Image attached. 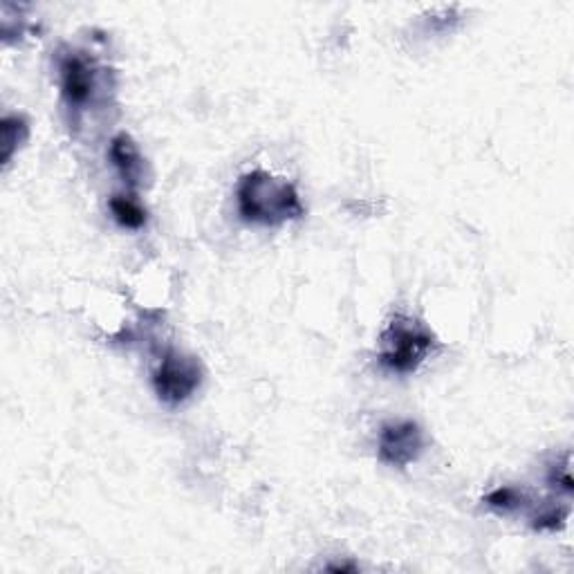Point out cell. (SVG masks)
Here are the masks:
<instances>
[{"instance_id":"obj_1","label":"cell","mask_w":574,"mask_h":574,"mask_svg":"<svg viewBox=\"0 0 574 574\" xmlns=\"http://www.w3.org/2000/svg\"><path fill=\"white\" fill-rule=\"evenodd\" d=\"M238 214L249 225L281 227L285 222L301 220L305 207L292 182L274 178L267 171H249L236 187Z\"/></svg>"},{"instance_id":"obj_2","label":"cell","mask_w":574,"mask_h":574,"mask_svg":"<svg viewBox=\"0 0 574 574\" xmlns=\"http://www.w3.org/2000/svg\"><path fill=\"white\" fill-rule=\"evenodd\" d=\"M435 346L438 339L420 319L397 312L379 335L377 361L386 373L411 375L427 361Z\"/></svg>"},{"instance_id":"obj_3","label":"cell","mask_w":574,"mask_h":574,"mask_svg":"<svg viewBox=\"0 0 574 574\" xmlns=\"http://www.w3.org/2000/svg\"><path fill=\"white\" fill-rule=\"evenodd\" d=\"M202 377H205V370L196 357L184 355L182 350L166 348L153 368L151 384L157 400L166 406H180L196 395L202 386Z\"/></svg>"},{"instance_id":"obj_4","label":"cell","mask_w":574,"mask_h":574,"mask_svg":"<svg viewBox=\"0 0 574 574\" xmlns=\"http://www.w3.org/2000/svg\"><path fill=\"white\" fill-rule=\"evenodd\" d=\"M59 86L63 104L79 117L97 95L99 70L86 54L70 50L59 59Z\"/></svg>"},{"instance_id":"obj_5","label":"cell","mask_w":574,"mask_h":574,"mask_svg":"<svg viewBox=\"0 0 574 574\" xmlns=\"http://www.w3.org/2000/svg\"><path fill=\"white\" fill-rule=\"evenodd\" d=\"M424 451V433L418 422L393 420L386 422L379 431L377 456L388 467L406 469L418 462Z\"/></svg>"},{"instance_id":"obj_6","label":"cell","mask_w":574,"mask_h":574,"mask_svg":"<svg viewBox=\"0 0 574 574\" xmlns=\"http://www.w3.org/2000/svg\"><path fill=\"white\" fill-rule=\"evenodd\" d=\"M108 157L113 162L115 171L122 182L126 184V189H140L144 182V155L140 153V148L133 142V137L128 133H119L110 140Z\"/></svg>"},{"instance_id":"obj_7","label":"cell","mask_w":574,"mask_h":574,"mask_svg":"<svg viewBox=\"0 0 574 574\" xmlns=\"http://www.w3.org/2000/svg\"><path fill=\"white\" fill-rule=\"evenodd\" d=\"M27 137H30V126H27V119L23 115H7L0 122V162L3 166H9V162L14 160V155L18 153Z\"/></svg>"},{"instance_id":"obj_8","label":"cell","mask_w":574,"mask_h":574,"mask_svg":"<svg viewBox=\"0 0 574 574\" xmlns=\"http://www.w3.org/2000/svg\"><path fill=\"white\" fill-rule=\"evenodd\" d=\"M108 209L119 227L137 231L146 225V209L131 193H117V196L108 200Z\"/></svg>"},{"instance_id":"obj_9","label":"cell","mask_w":574,"mask_h":574,"mask_svg":"<svg viewBox=\"0 0 574 574\" xmlns=\"http://www.w3.org/2000/svg\"><path fill=\"white\" fill-rule=\"evenodd\" d=\"M485 503L496 512H516L518 507L525 505V494L516 487H498L485 496Z\"/></svg>"},{"instance_id":"obj_10","label":"cell","mask_w":574,"mask_h":574,"mask_svg":"<svg viewBox=\"0 0 574 574\" xmlns=\"http://www.w3.org/2000/svg\"><path fill=\"white\" fill-rule=\"evenodd\" d=\"M568 507H548L534 516L532 527L539 532H557L568 521Z\"/></svg>"},{"instance_id":"obj_11","label":"cell","mask_w":574,"mask_h":574,"mask_svg":"<svg viewBox=\"0 0 574 574\" xmlns=\"http://www.w3.org/2000/svg\"><path fill=\"white\" fill-rule=\"evenodd\" d=\"M568 465H570V456L566 458V465H554L548 474V483L563 494H572V476H570Z\"/></svg>"},{"instance_id":"obj_12","label":"cell","mask_w":574,"mask_h":574,"mask_svg":"<svg viewBox=\"0 0 574 574\" xmlns=\"http://www.w3.org/2000/svg\"><path fill=\"white\" fill-rule=\"evenodd\" d=\"M332 572H357L355 563H337V566H328Z\"/></svg>"}]
</instances>
